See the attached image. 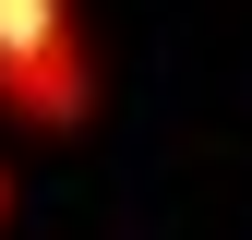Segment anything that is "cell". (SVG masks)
Wrapping results in <instances>:
<instances>
[{
	"instance_id": "7a4b0ae2",
	"label": "cell",
	"mask_w": 252,
	"mask_h": 240,
	"mask_svg": "<svg viewBox=\"0 0 252 240\" xmlns=\"http://www.w3.org/2000/svg\"><path fill=\"white\" fill-rule=\"evenodd\" d=\"M0 228H12V168H0Z\"/></svg>"
},
{
	"instance_id": "6da1fadb",
	"label": "cell",
	"mask_w": 252,
	"mask_h": 240,
	"mask_svg": "<svg viewBox=\"0 0 252 240\" xmlns=\"http://www.w3.org/2000/svg\"><path fill=\"white\" fill-rule=\"evenodd\" d=\"M96 48L72 0H0V120L12 132H84L96 120Z\"/></svg>"
}]
</instances>
